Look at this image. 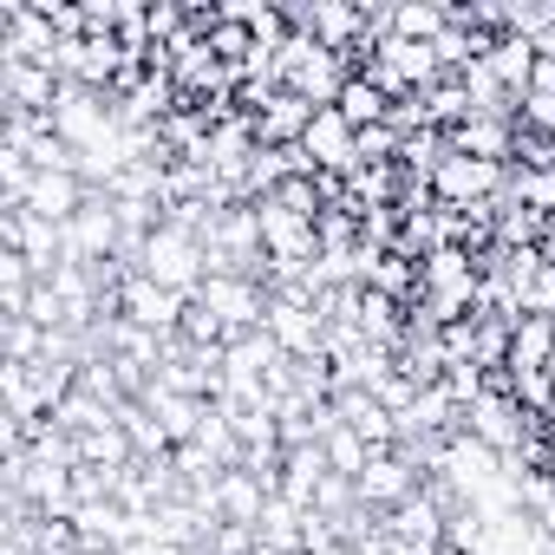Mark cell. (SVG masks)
Listing matches in <instances>:
<instances>
[{"mask_svg":"<svg viewBox=\"0 0 555 555\" xmlns=\"http://www.w3.org/2000/svg\"><path fill=\"white\" fill-rule=\"evenodd\" d=\"M118 235H125V216H118V203H112L105 190H92V203L60 229L66 261H112V255H118Z\"/></svg>","mask_w":555,"mask_h":555,"instance_id":"4","label":"cell"},{"mask_svg":"<svg viewBox=\"0 0 555 555\" xmlns=\"http://www.w3.org/2000/svg\"><path fill=\"white\" fill-rule=\"evenodd\" d=\"M288 353H282V340H274L268 327H255V334H235L229 347H222V366H229V379H255V386H268V373L282 366Z\"/></svg>","mask_w":555,"mask_h":555,"instance_id":"11","label":"cell"},{"mask_svg":"<svg viewBox=\"0 0 555 555\" xmlns=\"http://www.w3.org/2000/svg\"><path fill=\"white\" fill-rule=\"evenodd\" d=\"M483 60H490V73H496V86H503L509 99H529V79H535V47H529V40L503 34Z\"/></svg>","mask_w":555,"mask_h":555,"instance_id":"15","label":"cell"},{"mask_svg":"<svg viewBox=\"0 0 555 555\" xmlns=\"http://www.w3.org/2000/svg\"><path fill=\"white\" fill-rule=\"evenodd\" d=\"M334 112H340V118H347L353 131H373V125H386V118H392V99H386V92H379V86H373L366 73H353Z\"/></svg>","mask_w":555,"mask_h":555,"instance_id":"17","label":"cell"},{"mask_svg":"<svg viewBox=\"0 0 555 555\" xmlns=\"http://www.w3.org/2000/svg\"><path fill=\"white\" fill-rule=\"evenodd\" d=\"M118 314L170 340V334L183 327V314H190V295H177V288H157L151 274H125V282H118Z\"/></svg>","mask_w":555,"mask_h":555,"instance_id":"5","label":"cell"},{"mask_svg":"<svg viewBox=\"0 0 555 555\" xmlns=\"http://www.w3.org/2000/svg\"><path fill=\"white\" fill-rule=\"evenodd\" d=\"M509 373H555V321L522 314L509 327Z\"/></svg>","mask_w":555,"mask_h":555,"instance_id":"12","label":"cell"},{"mask_svg":"<svg viewBox=\"0 0 555 555\" xmlns=\"http://www.w3.org/2000/svg\"><path fill=\"white\" fill-rule=\"evenodd\" d=\"M248 118H255V138H261L268 151H288V144H301V138H308L314 105H308L301 92H288V86H282V92H268Z\"/></svg>","mask_w":555,"mask_h":555,"instance_id":"7","label":"cell"},{"mask_svg":"<svg viewBox=\"0 0 555 555\" xmlns=\"http://www.w3.org/2000/svg\"><path fill=\"white\" fill-rule=\"evenodd\" d=\"M301 529H308V509H295L288 496H268V509H261V522H255V542L301 555Z\"/></svg>","mask_w":555,"mask_h":555,"instance_id":"18","label":"cell"},{"mask_svg":"<svg viewBox=\"0 0 555 555\" xmlns=\"http://www.w3.org/2000/svg\"><path fill=\"white\" fill-rule=\"evenodd\" d=\"M444 27H451V8H425V0H418V8H392L386 14V34L392 40H412V47H431Z\"/></svg>","mask_w":555,"mask_h":555,"instance_id":"19","label":"cell"},{"mask_svg":"<svg viewBox=\"0 0 555 555\" xmlns=\"http://www.w3.org/2000/svg\"><path fill=\"white\" fill-rule=\"evenodd\" d=\"M353 144H360V131L327 105V112H314V125H308V138H301V157H308L321 177H353Z\"/></svg>","mask_w":555,"mask_h":555,"instance_id":"6","label":"cell"},{"mask_svg":"<svg viewBox=\"0 0 555 555\" xmlns=\"http://www.w3.org/2000/svg\"><path fill=\"white\" fill-rule=\"evenodd\" d=\"M321 457H327V470H334V477H360V470L373 464V444H366L353 425H334V431L321 438Z\"/></svg>","mask_w":555,"mask_h":555,"instance_id":"20","label":"cell"},{"mask_svg":"<svg viewBox=\"0 0 555 555\" xmlns=\"http://www.w3.org/2000/svg\"><path fill=\"white\" fill-rule=\"evenodd\" d=\"M86 203H92V190L79 183V170H40L21 209H34L40 222H53V229H66V222H73V216H79Z\"/></svg>","mask_w":555,"mask_h":555,"instance_id":"8","label":"cell"},{"mask_svg":"<svg viewBox=\"0 0 555 555\" xmlns=\"http://www.w3.org/2000/svg\"><path fill=\"white\" fill-rule=\"evenodd\" d=\"M261 509H268V483H261V477L229 470V477L216 483V522H242V529H255Z\"/></svg>","mask_w":555,"mask_h":555,"instance_id":"13","label":"cell"},{"mask_svg":"<svg viewBox=\"0 0 555 555\" xmlns=\"http://www.w3.org/2000/svg\"><path fill=\"white\" fill-rule=\"evenodd\" d=\"M321 483H327V457H321V444H314V451H288V457H282V496H288L295 509H314Z\"/></svg>","mask_w":555,"mask_h":555,"instance_id":"16","label":"cell"},{"mask_svg":"<svg viewBox=\"0 0 555 555\" xmlns=\"http://www.w3.org/2000/svg\"><path fill=\"white\" fill-rule=\"evenodd\" d=\"M425 464L418 457H405V451H373V464L353 477L360 483V503L366 509H379V516H392V509H405L412 496H425Z\"/></svg>","mask_w":555,"mask_h":555,"instance_id":"2","label":"cell"},{"mask_svg":"<svg viewBox=\"0 0 555 555\" xmlns=\"http://www.w3.org/2000/svg\"><path fill=\"white\" fill-rule=\"evenodd\" d=\"M268 334L282 340L288 360H308L327 340V314L321 308H295V301H268Z\"/></svg>","mask_w":555,"mask_h":555,"instance_id":"9","label":"cell"},{"mask_svg":"<svg viewBox=\"0 0 555 555\" xmlns=\"http://www.w3.org/2000/svg\"><path fill=\"white\" fill-rule=\"evenodd\" d=\"M334 412H340V425H353L373 451H399V418L373 399V392H360V386H347V392H334Z\"/></svg>","mask_w":555,"mask_h":555,"instance_id":"10","label":"cell"},{"mask_svg":"<svg viewBox=\"0 0 555 555\" xmlns=\"http://www.w3.org/2000/svg\"><path fill=\"white\" fill-rule=\"evenodd\" d=\"M144 405L157 412V425L170 431V444H190V438H196V425L209 418V399H183V392H170V386H157V379H151Z\"/></svg>","mask_w":555,"mask_h":555,"instance_id":"14","label":"cell"},{"mask_svg":"<svg viewBox=\"0 0 555 555\" xmlns=\"http://www.w3.org/2000/svg\"><path fill=\"white\" fill-rule=\"evenodd\" d=\"M190 301H203V308L229 327V340L268 327V282H255V274H209Z\"/></svg>","mask_w":555,"mask_h":555,"instance_id":"1","label":"cell"},{"mask_svg":"<svg viewBox=\"0 0 555 555\" xmlns=\"http://www.w3.org/2000/svg\"><path fill=\"white\" fill-rule=\"evenodd\" d=\"M73 555H118V548H73Z\"/></svg>","mask_w":555,"mask_h":555,"instance_id":"22","label":"cell"},{"mask_svg":"<svg viewBox=\"0 0 555 555\" xmlns=\"http://www.w3.org/2000/svg\"><path fill=\"white\" fill-rule=\"evenodd\" d=\"M255 555H288V548H268V542H255Z\"/></svg>","mask_w":555,"mask_h":555,"instance_id":"21","label":"cell"},{"mask_svg":"<svg viewBox=\"0 0 555 555\" xmlns=\"http://www.w3.org/2000/svg\"><path fill=\"white\" fill-rule=\"evenodd\" d=\"M503 177H509V164H483V157H464V151H451V157L438 164V177H431V203L477 209V203H490V196L503 190Z\"/></svg>","mask_w":555,"mask_h":555,"instance_id":"3","label":"cell"}]
</instances>
